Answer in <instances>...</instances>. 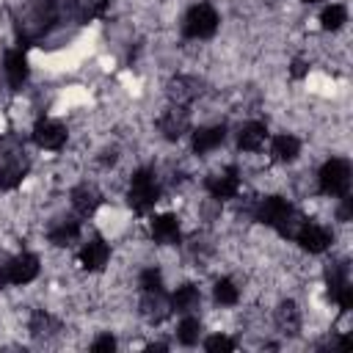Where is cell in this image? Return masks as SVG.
<instances>
[{
    "instance_id": "1",
    "label": "cell",
    "mask_w": 353,
    "mask_h": 353,
    "mask_svg": "<svg viewBox=\"0 0 353 353\" xmlns=\"http://www.w3.org/2000/svg\"><path fill=\"white\" fill-rule=\"evenodd\" d=\"M127 199H130V207H132L135 212H141V215L154 207V201L160 199V185H157V179H154V174H152L149 168L135 171L132 182H130Z\"/></svg>"
},
{
    "instance_id": "2",
    "label": "cell",
    "mask_w": 353,
    "mask_h": 353,
    "mask_svg": "<svg viewBox=\"0 0 353 353\" xmlns=\"http://www.w3.org/2000/svg\"><path fill=\"white\" fill-rule=\"evenodd\" d=\"M350 188V163L342 157H331L320 168V190L328 196H345Z\"/></svg>"
},
{
    "instance_id": "3",
    "label": "cell",
    "mask_w": 353,
    "mask_h": 353,
    "mask_svg": "<svg viewBox=\"0 0 353 353\" xmlns=\"http://www.w3.org/2000/svg\"><path fill=\"white\" fill-rule=\"evenodd\" d=\"M215 28H218V14H215V8L210 3L193 6L188 11L185 22H182L185 36H190V39H210L215 33Z\"/></svg>"
},
{
    "instance_id": "4",
    "label": "cell",
    "mask_w": 353,
    "mask_h": 353,
    "mask_svg": "<svg viewBox=\"0 0 353 353\" xmlns=\"http://www.w3.org/2000/svg\"><path fill=\"white\" fill-rule=\"evenodd\" d=\"M36 276H39V256L36 254H19L8 265H3L0 284H6V281H11V284H28Z\"/></svg>"
},
{
    "instance_id": "5",
    "label": "cell",
    "mask_w": 353,
    "mask_h": 353,
    "mask_svg": "<svg viewBox=\"0 0 353 353\" xmlns=\"http://www.w3.org/2000/svg\"><path fill=\"white\" fill-rule=\"evenodd\" d=\"M295 240L301 243V248L303 251H309V254H320V251H325L328 245H331V232L325 229V226H320V223H301L298 226V232H295Z\"/></svg>"
},
{
    "instance_id": "6",
    "label": "cell",
    "mask_w": 353,
    "mask_h": 353,
    "mask_svg": "<svg viewBox=\"0 0 353 353\" xmlns=\"http://www.w3.org/2000/svg\"><path fill=\"white\" fill-rule=\"evenodd\" d=\"M240 190V176L234 168H226L223 174H215L207 179V193L212 199H234Z\"/></svg>"
},
{
    "instance_id": "7",
    "label": "cell",
    "mask_w": 353,
    "mask_h": 353,
    "mask_svg": "<svg viewBox=\"0 0 353 353\" xmlns=\"http://www.w3.org/2000/svg\"><path fill=\"white\" fill-rule=\"evenodd\" d=\"M171 312V301L163 295V290H146V295L141 298V314L149 323H160L165 320Z\"/></svg>"
},
{
    "instance_id": "8",
    "label": "cell",
    "mask_w": 353,
    "mask_h": 353,
    "mask_svg": "<svg viewBox=\"0 0 353 353\" xmlns=\"http://www.w3.org/2000/svg\"><path fill=\"white\" fill-rule=\"evenodd\" d=\"M290 210H292V207H290L287 199H281V196H268V199H262L259 207H256V221H262V223H268V226H279Z\"/></svg>"
},
{
    "instance_id": "9",
    "label": "cell",
    "mask_w": 353,
    "mask_h": 353,
    "mask_svg": "<svg viewBox=\"0 0 353 353\" xmlns=\"http://www.w3.org/2000/svg\"><path fill=\"white\" fill-rule=\"evenodd\" d=\"M33 141L41 149H61L66 143V130L58 121H39L33 130Z\"/></svg>"
},
{
    "instance_id": "10",
    "label": "cell",
    "mask_w": 353,
    "mask_h": 353,
    "mask_svg": "<svg viewBox=\"0 0 353 353\" xmlns=\"http://www.w3.org/2000/svg\"><path fill=\"white\" fill-rule=\"evenodd\" d=\"M188 124H190V116H188V110H185L182 105L171 108V110L160 119V130H163V135H165L168 141H176L182 132H188Z\"/></svg>"
},
{
    "instance_id": "11",
    "label": "cell",
    "mask_w": 353,
    "mask_h": 353,
    "mask_svg": "<svg viewBox=\"0 0 353 353\" xmlns=\"http://www.w3.org/2000/svg\"><path fill=\"white\" fill-rule=\"evenodd\" d=\"M108 259H110V248L105 240H91L80 251V262L85 270H102L108 265Z\"/></svg>"
},
{
    "instance_id": "12",
    "label": "cell",
    "mask_w": 353,
    "mask_h": 353,
    "mask_svg": "<svg viewBox=\"0 0 353 353\" xmlns=\"http://www.w3.org/2000/svg\"><path fill=\"white\" fill-rule=\"evenodd\" d=\"M223 138H226V127H223V124L201 127V130L193 132V149H196L199 154H207V152L218 149V146L223 143Z\"/></svg>"
},
{
    "instance_id": "13",
    "label": "cell",
    "mask_w": 353,
    "mask_h": 353,
    "mask_svg": "<svg viewBox=\"0 0 353 353\" xmlns=\"http://www.w3.org/2000/svg\"><path fill=\"white\" fill-rule=\"evenodd\" d=\"M6 77H8L11 88H22V83L28 80V61H25L22 50L6 52Z\"/></svg>"
},
{
    "instance_id": "14",
    "label": "cell",
    "mask_w": 353,
    "mask_h": 353,
    "mask_svg": "<svg viewBox=\"0 0 353 353\" xmlns=\"http://www.w3.org/2000/svg\"><path fill=\"white\" fill-rule=\"evenodd\" d=\"M152 237L163 245H171V243H179V221L174 215H157L152 221Z\"/></svg>"
},
{
    "instance_id": "15",
    "label": "cell",
    "mask_w": 353,
    "mask_h": 353,
    "mask_svg": "<svg viewBox=\"0 0 353 353\" xmlns=\"http://www.w3.org/2000/svg\"><path fill=\"white\" fill-rule=\"evenodd\" d=\"M25 171H28V163L22 160V154L8 157V160L0 165V190H11V188H17V185L22 182Z\"/></svg>"
},
{
    "instance_id": "16",
    "label": "cell",
    "mask_w": 353,
    "mask_h": 353,
    "mask_svg": "<svg viewBox=\"0 0 353 353\" xmlns=\"http://www.w3.org/2000/svg\"><path fill=\"white\" fill-rule=\"evenodd\" d=\"M265 138H268V130H265L262 121H248V124H243L240 132H237V143H240V149H245V152H256V149L265 143Z\"/></svg>"
},
{
    "instance_id": "17",
    "label": "cell",
    "mask_w": 353,
    "mask_h": 353,
    "mask_svg": "<svg viewBox=\"0 0 353 353\" xmlns=\"http://www.w3.org/2000/svg\"><path fill=\"white\" fill-rule=\"evenodd\" d=\"M199 91H201V85H199L196 77H176V80H171V85H168V94H171V99H174L176 105L193 102V99L199 97Z\"/></svg>"
},
{
    "instance_id": "18",
    "label": "cell",
    "mask_w": 353,
    "mask_h": 353,
    "mask_svg": "<svg viewBox=\"0 0 353 353\" xmlns=\"http://www.w3.org/2000/svg\"><path fill=\"white\" fill-rule=\"evenodd\" d=\"M99 201H102V196H99V190H97L94 185H77V188L72 190V204H74V210L83 212V215H91V212L99 207Z\"/></svg>"
},
{
    "instance_id": "19",
    "label": "cell",
    "mask_w": 353,
    "mask_h": 353,
    "mask_svg": "<svg viewBox=\"0 0 353 353\" xmlns=\"http://www.w3.org/2000/svg\"><path fill=\"white\" fill-rule=\"evenodd\" d=\"M298 152H301V141L295 135H276L270 143V154L276 163H290L298 157Z\"/></svg>"
},
{
    "instance_id": "20",
    "label": "cell",
    "mask_w": 353,
    "mask_h": 353,
    "mask_svg": "<svg viewBox=\"0 0 353 353\" xmlns=\"http://www.w3.org/2000/svg\"><path fill=\"white\" fill-rule=\"evenodd\" d=\"M77 234H80V221H74V218H66V221H58L55 226H50V243H55V245H69Z\"/></svg>"
},
{
    "instance_id": "21",
    "label": "cell",
    "mask_w": 353,
    "mask_h": 353,
    "mask_svg": "<svg viewBox=\"0 0 353 353\" xmlns=\"http://www.w3.org/2000/svg\"><path fill=\"white\" fill-rule=\"evenodd\" d=\"M276 325H279L284 334H298V328H301V314H298V306H295L292 301H287V303H281V306L276 309Z\"/></svg>"
},
{
    "instance_id": "22",
    "label": "cell",
    "mask_w": 353,
    "mask_h": 353,
    "mask_svg": "<svg viewBox=\"0 0 353 353\" xmlns=\"http://www.w3.org/2000/svg\"><path fill=\"white\" fill-rule=\"evenodd\" d=\"M199 301H201L199 290H196L193 284H185V287H179V290L174 292V298H171V306H174L176 312H193V309L199 306Z\"/></svg>"
},
{
    "instance_id": "23",
    "label": "cell",
    "mask_w": 353,
    "mask_h": 353,
    "mask_svg": "<svg viewBox=\"0 0 353 353\" xmlns=\"http://www.w3.org/2000/svg\"><path fill=\"white\" fill-rule=\"evenodd\" d=\"M105 6H108V0H72V14H74V19L85 22V19L99 17L105 11Z\"/></svg>"
},
{
    "instance_id": "24",
    "label": "cell",
    "mask_w": 353,
    "mask_h": 353,
    "mask_svg": "<svg viewBox=\"0 0 353 353\" xmlns=\"http://www.w3.org/2000/svg\"><path fill=\"white\" fill-rule=\"evenodd\" d=\"M320 22H323V28H325V30H339V28L347 22V8H345V6H339V3H334V6H328V8L323 11Z\"/></svg>"
},
{
    "instance_id": "25",
    "label": "cell",
    "mask_w": 353,
    "mask_h": 353,
    "mask_svg": "<svg viewBox=\"0 0 353 353\" xmlns=\"http://www.w3.org/2000/svg\"><path fill=\"white\" fill-rule=\"evenodd\" d=\"M176 336H179V342H182V345H196V342H199V336H201V323H199L196 317H185V320L179 323Z\"/></svg>"
},
{
    "instance_id": "26",
    "label": "cell",
    "mask_w": 353,
    "mask_h": 353,
    "mask_svg": "<svg viewBox=\"0 0 353 353\" xmlns=\"http://www.w3.org/2000/svg\"><path fill=\"white\" fill-rule=\"evenodd\" d=\"M237 298H240V292H237V287H234L232 279H221V281L215 284V301H218V303H223V306H234Z\"/></svg>"
},
{
    "instance_id": "27",
    "label": "cell",
    "mask_w": 353,
    "mask_h": 353,
    "mask_svg": "<svg viewBox=\"0 0 353 353\" xmlns=\"http://www.w3.org/2000/svg\"><path fill=\"white\" fill-rule=\"evenodd\" d=\"M30 331H33L36 336H47V334L58 331V323H55L47 312H36V314L30 317Z\"/></svg>"
},
{
    "instance_id": "28",
    "label": "cell",
    "mask_w": 353,
    "mask_h": 353,
    "mask_svg": "<svg viewBox=\"0 0 353 353\" xmlns=\"http://www.w3.org/2000/svg\"><path fill=\"white\" fill-rule=\"evenodd\" d=\"M331 298L339 303V309H350L353 306V287H350V281H342V284H336V287H331Z\"/></svg>"
},
{
    "instance_id": "29",
    "label": "cell",
    "mask_w": 353,
    "mask_h": 353,
    "mask_svg": "<svg viewBox=\"0 0 353 353\" xmlns=\"http://www.w3.org/2000/svg\"><path fill=\"white\" fill-rule=\"evenodd\" d=\"M204 347L210 350V353H226V350H234V339H229V336H223V334H215V336H210L207 342H204Z\"/></svg>"
},
{
    "instance_id": "30",
    "label": "cell",
    "mask_w": 353,
    "mask_h": 353,
    "mask_svg": "<svg viewBox=\"0 0 353 353\" xmlns=\"http://www.w3.org/2000/svg\"><path fill=\"white\" fill-rule=\"evenodd\" d=\"M141 287H143V292H146V290H160V287H163L160 270H157V268H146V270L141 273Z\"/></svg>"
},
{
    "instance_id": "31",
    "label": "cell",
    "mask_w": 353,
    "mask_h": 353,
    "mask_svg": "<svg viewBox=\"0 0 353 353\" xmlns=\"http://www.w3.org/2000/svg\"><path fill=\"white\" fill-rule=\"evenodd\" d=\"M113 347H116V339H113L110 334H102V336L94 339V345H91V350H97V353H99V350H113Z\"/></svg>"
},
{
    "instance_id": "32",
    "label": "cell",
    "mask_w": 353,
    "mask_h": 353,
    "mask_svg": "<svg viewBox=\"0 0 353 353\" xmlns=\"http://www.w3.org/2000/svg\"><path fill=\"white\" fill-rule=\"evenodd\" d=\"M350 212H353V199L342 196V204H339V210H336L339 221H350Z\"/></svg>"
},
{
    "instance_id": "33",
    "label": "cell",
    "mask_w": 353,
    "mask_h": 353,
    "mask_svg": "<svg viewBox=\"0 0 353 353\" xmlns=\"http://www.w3.org/2000/svg\"><path fill=\"white\" fill-rule=\"evenodd\" d=\"M292 74H295V77H303V74H306V63H303V61H295V63H292Z\"/></svg>"
},
{
    "instance_id": "34",
    "label": "cell",
    "mask_w": 353,
    "mask_h": 353,
    "mask_svg": "<svg viewBox=\"0 0 353 353\" xmlns=\"http://www.w3.org/2000/svg\"><path fill=\"white\" fill-rule=\"evenodd\" d=\"M306 3H317V0H306Z\"/></svg>"
}]
</instances>
